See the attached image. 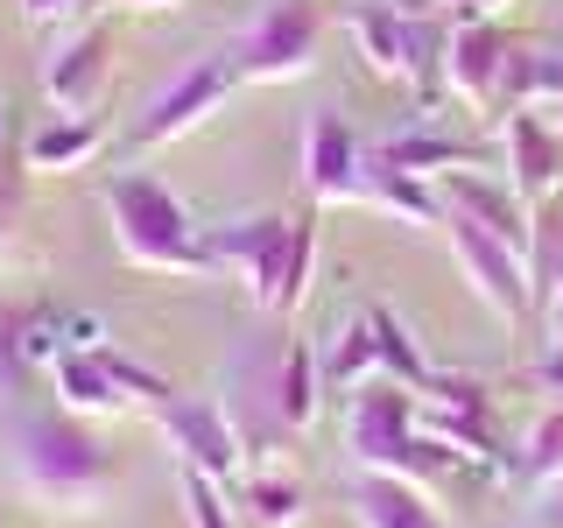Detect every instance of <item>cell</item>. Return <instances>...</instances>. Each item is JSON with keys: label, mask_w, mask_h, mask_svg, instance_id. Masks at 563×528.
Returning a JSON list of instances; mask_svg holds the SVG:
<instances>
[{"label": "cell", "mask_w": 563, "mask_h": 528, "mask_svg": "<svg viewBox=\"0 0 563 528\" xmlns=\"http://www.w3.org/2000/svg\"><path fill=\"white\" fill-rule=\"evenodd\" d=\"M8 480L22 486L35 507L92 515L106 493H113V451L64 409H49V416L14 409L8 416Z\"/></svg>", "instance_id": "6da1fadb"}, {"label": "cell", "mask_w": 563, "mask_h": 528, "mask_svg": "<svg viewBox=\"0 0 563 528\" xmlns=\"http://www.w3.org/2000/svg\"><path fill=\"white\" fill-rule=\"evenodd\" d=\"M211 240V261L233 268L246 282L268 317H296L310 296V275H317V211H254V219H233V226H205Z\"/></svg>", "instance_id": "7a4b0ae2"}, {"label": "cell", "mask_w": 563, "mask_h": 528, "mask_svg": "<svg viewBox=\"0 0 563 528\" xmlns=\"http://www.w3.org/2000/svg\"><path fill=\"white\" fill-rule=\"evenodd\" d=\"M106 219H113V246L148 275H219L211 261L205 226L184 211V198L163 184V176H113L106 184Z\"/></svg>", "instance_id": "3957f363"}, {"label": "cell", "mask_w": 563, "mask_h": 528, "mask_svg": "<svg viewBox=\"0 0 563 528\" xmlns=\"http://www.w3.org/2000/svg\"><path fill=\"white\" fill-rule=\"evenodd\" d=\"M345 451L360 472H387V480H409V486H430L457 465L451 444H437L430 430L416 422V395L395 381H366L352 387V409H345Z\"/></svg>", "instance_id": "277c9868"}, {"label": "cell", "mask_w": 563, "mask_h": 528, "mask_svg": "<svg viewBox=\"0 0 563 528\" xmlns=\"http://www.w3.org/2000/svg\"><path fill=\"white\" fill-rule=\"evenodd\" d=\"M317 50H324V8L317 0H275L240 29V43L225 57H233L240 85H296L317 70Z\"/></svg>", "instance_id": "5b68a950"}, {"label": "cell", "mask_w": 563, "mask_h": 528, "mask_svg": "<svg viewBox=\"0 0 563 528\" xmlns=\"http://www.w3.org/2000/svg\"><path fill=\"white\" fill-rule=\"evenodd\" d=\"M444 240H451V261H457V275H465V289L479 296L500 324L536 317V304H528V254H515L507 240H493L486 226L457 219V211H444Z\"/></svg>", "instance_id": "8992f818"}, {"label": "cell", "mask_w": 563, "mask_h": 528, "mask_svg": "<svg viewBox=\"0 0 563 528\" xmlns=\"http://www.w3.org/2000/svg\"><path fill=\"white\" fill-rule=\"evenodd\" d=\"M233 92H240L233 57H225V50H219V57H198V64L184 70V78L169 85V92H155L148 106H141V120H134V148H169V141L198 134Z\"/></svg>", "instance_id": "52a82bcc"}, {"label": "cell", "mask_w": 563, "mask_h": 528, "mask_svg": "<svg viewBox=\"0 0 563 528\" xmlns=\"http://www.w3.org/2000/svg\"><path fill=\"white\" fill-rule=\"evenodd\" d=\"M163 437L176 444V472H205L211 486H240L246 480V451H240V430L225 416V402H184L176 395L169 409H155Z\"/></svg>", "instance_id": "ba28073f"}, {"label": "cell", "mask_w": 563, "mask_h": 528, "mask_svg": "<svg viewBox=\"0 0 563 528\" xmlns=\"http://www.w3.org/2000/svg\"><path fill=\"white\" fill-rule=\"evenodd\" d=\"M515 35L500 29V14H479V22H451L444 35V85L472 113H500V78L515 64Z\"/></svg>", "instance_id": "9c48e42d"}, {"label": "cell", "mask_w": 563, "mask_h": 528, "mask_svg": "<svg viewBox=\"0 0 563 528\" xmlns=\"http://www.w3.org/2000/svg\"><path fill=\"white\" fill-rule=\"evenodd\" d=\"M416 422L437 437V444H451L457 458H493V409H486L479 381L430 374L416 387Z\"/></svg>", "instance_id": "30bf717a"}, {"label": "cell", "mask_w": 563, "mask_h": 528, "mask_svg": "<svg viewBox=\"0 0 563 528\" xmlns=\"http://www.w3.org/2000/svg\"><path fill=\"white\" fill-rule=\"evenodd\" d=\"M500 163H507V184H515L528 205L563 198V134L542 120V106L500 113Z\"/></svg>", "instance_id": "8fae6325"}, {"label": "cell", "mask_w": 563, "mask_h": 528, "mask_svg": "<svg viewBox=\"0 0 563 528\" xmlns=\"http://www.w3.org/2000/svg\"><path fill=\"white\" fill-rule=\"evenodd\" d=\"M106 85H113V22L78 29L57 57L43 64V92H49L57 113H92L106 99Z\"/></svg>", "instance_id": "7c38bea8"}, {"label": "cell", "mask_w": 563, "mask_h": 528, "mask_svg": "<svg viewBox=\"0 0 563 528\" xmlns=\"http://www.w3.org/2000/svg\"><path fill=\"white\" fill-rule=\"evenodd\" d=\"M444 211H457V219L486 226L493 240H507L515 254H528V226H536V205L521 198L507 176H486V169H451L444 176Z\"/></svg>", "instance_id": "4fadbf2b"}, {"label": "cell", "mask_w": 563, "mask_h": 528, "mask_svg": "<svg viewBox=\"0 0 563 528\" xmlns=\"http://www.w3.org/2000/svg\"><path fill=\"white\" fill-rule=\"evenodd\" d=\"M303 184H310V205H352L366 184V148L352 141V128L339 113H317L310 134H303Z\"/></svg>", "instance_id": "5bb4252c"}, {"label": "cell", "mask_w": 563, "mask_h": 528, "mask_svg": "<svg viewBox=\"0 0 563 528\" xmlns=\"http://www.w3.org/2000/svg\"><path fill=\"white\" fill-rule=\"evenodd\" d=\"M345 501H352V521L360 528H444V515L430 507V486L387 480V472H360L345 486Z\"/></svg>", "instance_id": "9a60e30c"}, {"label": "cell", "mask_w": 563, "mask_h": 528, "mask_svg": "<svg viewBox=\"0 0 563 528\" xmlns=\"http://www.w3.org/2000/svg\"><path fill=\"white\" fill-rule=\"evenodd\" d=\"M49 374H57V409L78 416V422H99V416H120V409H128V395H120L113 374H106V345H92V352L64 345Z\"/></svg>", "instance_id": "2e32d148"}, {"label": "cell", "mask_w": 563, "mask_h": 528, "mask_svg": "<svg viewBox=\"0 0 563 528\" xmlns=\"http://www.w3.org/2000/svg\"><path fill=\"white\" fill-rule=\"evenodd\" d=\"M317 402H324V366L303 339H289L275 352V381H268V416L282 430H310L317 422Z\"/></svg>", "instance_id": "e0dca14e"}, {"label": "cell", "mask_w": 563, "mask_h": 528, "mask_svg": "<svg viewBox=\"0 0 563 528\" xmlns=\"http://www.w3.org/2000/svg\"><path fill=\"white\" fill-rule=\"evenodd\" d=\"M366 155H374L380 169L422 176V184H437V176H451V169H479V148H465V141H451V134H430V128L387 134V141H374Z\"/></svg>", "instance_id": "ac0fdd59"}, {"label": "cell", "mask_w": 563, "mask_h": 528, "mask_svg": "<svg viewBox=\"0 0 563 528\" xmlns=\"http://www.w3.org/2000/svg\"><path fill=\"white\" fill-rule=\"evenodd\" d=\"M99 148H106V120L99 113H57V120H43V128L29 134V169L35 176H70V169L92 163Z\"/></svg>", "instance_id": "d6986e66"}, {"label": "cell", "mask_w": 563, "mask_h": 528, "mask_svg": "<svg viewBox=\"0 0 563 528\" xmlns=\"http://www.w3.org/2000/svg\"><path fill=\"white\" fill-rule=\"evenodd\" d=\"M317 366H324V387H331V395H352V387L380 381V339H374V317H345V324L331 331V345L317 352Z\"/></svg>", "instance_id": "ffe728a7"}, {"label": "cell", "mask_w": 563, "mask_h": 528, "mask_svg": "<svg viewBox=\"0 0 563 528\" xmlns=\"http://www.w3.org/2000/svg\"><path fill=\"white\" fill-rule=\"evenodd\" d=\"M240 507H246V521H254V528H296V521H303V507H310V493H303L296 472H282V465H246Z\"/></svg>", "instance_id": "44dd1931"}, {"label": "cell", "mask_w": 563, "mask_h": 528, "mask_svg": "<svg viewBox=\"0 0 563 528\" xmlns=\"http://www.w3.org/2000/svg\"><path fill=\"white\" fill-rule=\"evenodd\" d=\"M352 43H360L366 70H380V78H401V43H409V14L395 8V0H366V8L345 14Z\"/></svg>", "instance_id": "7402d4cb"}, {"label": "cell", "mask_w": 563, "mask_h": 528, "mask_svg": "<svg viewBox=\"0 0 563 528\" xmlns=\"http://www.w3.org/2000/svg\"><path fill=\"white\" fill-rule=\"evenodd\" d=\"M360 198H366V205H380V211H395V219H409V226H444V190H430L422 176L380 169L374 155H366V184H360Z\"/></svg>", "instance_id": "603a6c76"}, {"label": "cell", "mask_w": 563, "mask_h": 528, "mask_svg": "<svg viewBox=\"0 0 563 528\" xmlns=\"http://www.w3.org/2000/svg\"><path fill=\"white\" fill-rule=\"evenodd\" d=\"M563 289V198H542L536 205V226H528V304H542Z\"/></svg>", "instance_id": "cb8c5ba5"}, {"label": "cell", "mask_w": 563, "mask_h": 528, "mask_svg": "<svg viewBox=\"0 0 563 528\" xmlns=\"http://www.w3.org/2000/svg\"><path fill=\"white\" fill-rule=\"evenodd\" d=\"M366 317H374V339H380V374L395 381V387H409V395H416V387L430 381V366H422L416 339L401 331V317H395V310H366Z\"/></svg>", "instance_id": "d4e9b609"}, {"label": "cell", "mask_w": 563, "mask_h": 528, "mask_svg": "<svg viewBox=\"0 0 563 528\" xmlns=\"http://www.w3.org/2000/svg\"><path fill=\"white\" fill-rule=\"evenodd\" d=\"M521 480L528 486H556L563 480V402L550 416H536V430H528L521 444Z\"/></svg>", "instance_id": "484cf974"}, {"label": "cell", "mask_w": 563, "mask_h": 528, "mask_svg": "<svg viewBox=\"0 0 563 528\" xmlns=\"http://www.w3.org/2000/svg\"><path fill=\"white\" fill-rule=\"evenodd\" d=\"M106 374H113V387H120V395H128V409H169V402H176V387L163 381V374H148V366H141V360H120V352L113 345H106Z\"/></svg>", "instance_id": "4316f807"}, {"label": "cell", "mask_w": 563, "mask_h": 528, "mask_svg": "<svg viewBox=\"0 0 563 528\" xmlns=\"http://www.w3.org/2000/svg\"><path fill=\"white\" fill-rule=\"evenodd\" d=\"M176 493H184L190 528H240V515L225 507V486H211L205 472H176Z\"/></svg>", "instance_id": "83f0119b"}, {"label": "cell", "mask_w": 563, "mask_h": 528, "mask_svg": "<svg viewBox=\"0 0 563 528\" xmlns=\"http://www.w3.org/2000/svg\"><path fill=\"white\" fill-rule=\"evenodd\" d=\"M22 381H29V360H22V310L0 304V416H14Z\"/></svg>", "instance_id": "f1b7e54d"}, {"label": "cell", "mask_w": 563, "mask_h": 528, "mask_svg": "<svg viewBox=\"0 0 563 528\" xmlns=\"http://www.w3.org/2000/svg\"><path fill=\"white\" fill-rule=\"evenodd\" d=\"M401 14H437V8H457V22H479V14H500L507 0H395Z\"/></svg>", "instance_id": "f546056e"}, {"label": "cell", "mask_w": 563, "mask_h": 528, "mask_svg": "<svg viewBox=\"0 0 563 528\" xmlns=\"http://www.w3.org/2000/svg\"><path fill=\"white\" fill-rule=\"evenodd\" d=\"M22 14H29L35 29H49V22H57V14H70V0H22Z\"/></svg>", "instance_id": "4dcf8cb0"}, {"label": "cell", "mask_w": 563, "mask_h": 528, "mask_svg": "<svg viewBox=\"0 0 563 528\" xmlns=\"http://www.w3.org/2000/svg\"><path fill=\"white\" fill-rule=\"evenodd\" d=\"M542 387H550V395L563 402V345H550V352H542Z\"/></svg>", "instance_id": "1f68e13d"}, {"label": "cell", "mask_w": 563, "mask_h": 528, "mask_svg": "<svg viewBox=\"0 0 563 528\" xmlns=\"http://www.w3.org/2000/svg\"><path fill=\"white\" fill-rule=\"evenodd\" d=\"M542 324H550V345H563V289L542 304Z\"/></svg>", "instance_id": "d6a6232c"}, {"label": "cell", "mask_w": 563, "mask_h": 528, "mask_svg": "<svg viewBox=\"0 0 563 528\" xmlns=\"http://www.w3.org/2000/svg\"><path fill=\"white\" fill-rule=\"evenodd\" d=\"M542 528H563V480L550 486V521H542Z\"/></svg>", "instance_id": "836d02e7"}, {"label": "cell", "mask_w": 563, "mask_h": 528, "mask_svg": "<svg viewBox=\"0 0 563 528\" xmlns=\"http://www.w3.org/2000/svg\"><path fill=\"white\" fill-rule=\"evenodd\" d=\"M542 120H550V128L563 134V99H550V106H542Z\"/></svg>", "instance_id": "e575fe53"}, {"label": "cell", "mask_w": 563, "mask_h": 528, "mask_svg": "<svg viewBox=\"0 0 563 528\" xmlns=\"http://www.w3.org/2000/svg\"><path fill=\"white\" fill-rule=\"evenodd\" d=\"M120 8H141V14H155V8H176V0H120Z\"/></svg>", "instance_id": "d590c367"}, {"label": "cell", "mask_w": 563, "mask_h": 528, "mask_svg": "<svg viewBox=\"0 0 563 528\" xmlns=\"http://www.w3.org/2000/svg\"><path fill=\"white\" fill-rule=\"evenodd\" d=\"M0 148H8V106H0Z\"/></svg>", "instance_id": "8d00e7d4"}]
</instances>
